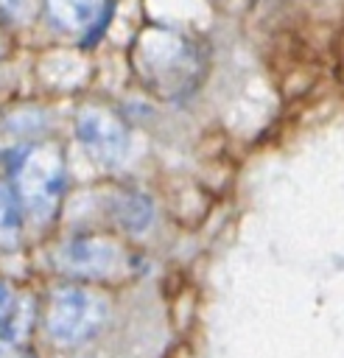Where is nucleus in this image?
<instances>
[{
    "label": "nucleus",
    "mask_w": 344,
    "mask_h": 358,
    "mask_svg": "<svg viewBox=\"0 0 344 358\" xmlns=\"http://www.w3.org/2000/svg\"><path fill=\"white\" fill-rule=\"evenodd\" d=\"M11 302H14V299H11V288H8V285L0 280V322L8 316V310H11Z\"/></svg>",
    "instance_id": "nucleus-10"
},
{
    "label": "nucleus",
    "mask_w": 344,
    "mask_h": 358,
    "mask_svg": "<svg viewBox=\"0 0 344 358\" xmlns=\"http://www.w3.org/2000/svg\"><path fill=\"white\" fill-rule=\"evenodd\" d=\"M0 56H3V36H0Z\"/></svg>",
    "instance_id": "nucleus-11"
},
{
    "label": "nucleus",
    "mask_w": 344,
    "mask_h": 358,
    "mask_svg": "<svg viewBox=\"0 0 344 358\" xmlns=\"http://www.w3.org/2000/svg\"><path fill=\"white\" fill-rule=\"evenodd\" d=\"M134 70L154 95L173 101L190 95L201 84L207 62L193 39L154 25L134 42Z\"/></svg>",
    "instance_id": "nucleus-1"
},
{
    "label": "nucleus",
    "mask_w": 344,
    "mask_h": 358,
    "mask_svg": "<svg viewBox=\"0 0 344 358\" xmlns=\"http://www.w3.org/2000/svg\"><path fill=\"white\" fill-rule=\"evenodd\" d=\"M109 319V299L84 285H59L45 310V330L59 347H76L101 333Z\"/></svg>",
    "instance_id": "nucleus-3"
},
{
    "label": "nucleus",
    "mask_w": 344,
    "mask_h": 358,
    "mask_svg": "<svg viewBox=\"0 0 344 358\" xmlns=\"http://www.w3.org/2000/svg\"><path fill=\"white\" fill-rule=\"evenodd\" d=\"M76 137H78L81 148L89 154V159H95L98 165H106V168L120 165L129 151L126 123L103 106H87L78 112Z\"/></svg>",
    "instance_id": "nucleus-4"
},
{
    "label": "nucleus",
    "mask_w": 344,
    "mask_h": 358,
    "mask_svg": "<svg viewBox=\"0 0 344 358\" xmlns=\"http://www.w3.org/2000/svg\"><path fill=\"white\" fill-rule=\"evenodd\" d=\"M56 263L64 274L81 277V280H109L126 266L123 249L98 235H78L62 243L56 252Z\"/></svg>",
    "instance_id": "nucleus-5"
},
{
    "label": "nucleus",
    "mask_w": 344,
    "mask_h": 358,
    "mask_svg": "<svg viewBox=\"0 0 344 358\" xmlns=\"http://www.w3.org/2000/svg\"><path fill=\"white\" fill-rule=\"evenodd\" d=\"M0 11L8 17H17V14L28 11V0H0Z\"/></svg>",
    "instance_id": "nucleus-9"
},
{
    "label": "nucleus",
    "mask_w": 344,
    "mask_h": 358,
    "mask_svg": "<svg viewBox=\"0 0 344 358\" xmlns=\"http://www.w3.org/2000/svg\"><path fill=\"white\" fill-rule=\"evenodd\" d=\"M42 3L48 22L53 28H59L62 34L81 36V42H89L106 25L115 0H42Z\"/></svg>",
    "instance_id": "nucleus-6"
},
{
    "label": "nucleus",
    "mask_w": 344,
    "mask_h": 358,
    "mask_svg": "<svg viewBox=\"0 0 344 358\" xmlns=\"http://www.w3.org/2000/svg\"><path fill=\"white\" fill-rule=\"evenodd\" d=\"M22 204L14 187L0 185V255L17 252L22 238Z\"/></svg>",
    "instance_id": "nucleus-8"
},
{
    "label": "nucleus",
    "mask_w": 344,
    "mask_h": 358,
    "mask_svg": "<svg viewBox=\"0 0 344 358\" xmlns=\"http://www.w3.org/2000/svg\"><path fill=\"white\" fill-rule=\"evenodd\" d=\"M112 218L129 232H145L154 218V207H151L148 196H143L137 190H126L112 199Z\"/></svg>",
    "instance_id": "nucleus-7"
},
{
    "label": "nucleus",
    "mask_w": 344,
    "mask_h": 358,
    "mask_svg": "<svg viewBox=\"0 0 344 358\" xmlns=\"http://www.w3.org/2000/svg\"><path fill=\"white\" fill-rule=\"evenodd\" d=\"M14 193L22 204V213L34 224H48L64 196L67 168L64 154L56 143L25 145L14 162Z\"/></svg>",
    "instance_id": "nucleus-2"
}]
</instances>
